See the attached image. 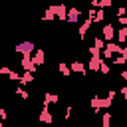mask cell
I'll return each instance as SVG.
<instances>
[{
  "label": "cell",
  "instance_id": "6da1fadb",
  "mask_svg": "<svg viewBox=\"0 0 127 127\" xmlns=\"http://www.w3.org/2000/svg\"><path fill=\"white\" fill-rule=\"evenodd\" d=\"M34 50H36V46H34V42H30V40H24V42L16 44V52L22 54V56H32Z\"/></svg>",
  "mask_w": 127,
  "mask_h": 127
},
{
  "label": "cell",
  "instance_id": "7a4b0ae2",
  "mask_svg": "<svg viewBox=\"0 0 127 127\" xmlns=\"http://www.w3.org/2000/svg\"><path fill=\"white\" fill-rule=\"evenodd\" d=\"M20 65H22V69H24V71H32V73H36V69H38V65L34 64L32 56H22Z\"/></svg>",
  "mask_w": 127,
  "mask_h": 127
},
{
  "label": "cell",
  "instance_id": "3957f363",
  "mask_svg": "<svg viewBox=\"0 0 127 127\" xmlns=\"http://www.w3.org/2000/svg\"><path fill=\"white\" fill-rule=\"evenodd\" d=\"M101 38H103L105 42H113V38H115V26H113V24H103V28H101Z\"/></svg>",
  "mask_w": 127,
  "mask_h": 127
},
{
  "label": "cell",
  "instance_id": "277c9868",
  "mask_svg": "<svg viewBox=\"0 0 127 127\" xmlns=\"http://www.w3.org/2000/svg\"><path fill=\"white\" fill-rule=\"evenodd\" d=\"M79 18H81V10L79 8H67V18H65V22L67 24H77L79 22Z\"/></svg>",
  "mask_w": 127,
  "mask_h": 127
},
{
  "label": "cell",
  "instance_id": "5b68a950",
  "mask_svg": "<svg viewBox=\"0 0 127 127\" xmlns=\"http://www.w3.org/2000/svg\"><path fill=\"white\" fill-rule=\"evenodd\" d=\"M40 123H44V125H52L54 123V115H52L50 107H42V111H40Z\"/></svg>",
  "mask_w": 127,
  "mask_h": 127
},
{
  "label": "cell",
  "instance_id": "8992f818",
  "mask_svg": "<svg viewBox=\"0 0 127 127\" xmlns=\"http://www.w3.org/2000/svg\"><path fill=\"white\" fill-rule=\"evenodd\" d=\"M52 8H54V12H56V18L62 20V22H65V18H67V8H65L64 4H52Z\"/></svg>",
  "mask_w": 127,
  "mask_h": 127
},
{
  "label": "cell",
  "instance_id": "52a82bcc",
  "mask_svg": "<svg viewBox=\"0 0 127 127\" xmlns=\"http://www.w3.org/2000/svg\"><path fill=\"white\" fill-rule=\"evenodd\" d=\"M69 69H71V73H81L83 77L87 75V67H85L83 62H71L69 64Z\"/></svg>",
  "mask_w": 127,
  "mask_h": 127
},
{
  "label": "cell",
  "instance_id": "ba28073f",
  "mask_svg": "<svg viewBox=\"0 0 127 127\" xmlns=\"http://www.w3.org/2000/svg\"><path fill=\"white\" fill-rule=\"evenodd\" d=\"M32 60H34V64H36V65H42V64H44V60H46V52H44L42 48H36V50H34V54H32Z\"/></svg>",
  "mask_w": 127,
  "mask_h": 127
},
{
  "label": "cell",
  "instance_id": "9c48e42d",
  "mask_svg": "<svg viewBox=\"0 0 127 127\" xmlns=\"http://www.w3.org/2000/svg\"><path fill=\"white\" fill-rule=\"evenodd\" d=\"M101 62H103V60H101V58H93V56H91V58H89V62H87V65H85V67H87V69H89V71H99V65H101Z\"/></svg>",
  "mask_w": 127,
  "mask_h": 127
},
{
  "label": "cell",
  "instance_id": "30bf717a",
  "mask_svg": "<svg viewBox=\"0 0 127 127\" xmlns=\"http://www.w3.org/2000/svg\"><path fill=\"white\" fill-rule=\"evenodd\" d=\"M32 81H34V73H32V71H24V73H20L18 85H30Z\"/></svg>",
  "mask_w": 127,
  "mask_h": 127
},
{
  "label": "cell",
  "instance_id": "8fae6325",
  "mask_svg": "<svg viewBox=\"0 0 127 127\" xmlns=\"http://www.w3.org/2000/svg\"><path fill=\"white\" fill-rule=\"evenodd\" d=\"M115 38H117L119 46H121V44H125V42H127V26H123V28L115 30Z\"/></svg>",
  "mask_w": 127,
  "mask_h": 127
},
{
  "label": "cell",
  "instance_id": "7c38bea8",
  "mask_svg": "<svg viewBox=\"0 0 127 127\" xmlns=\"http://www.w3.org/2000/svg\"><path fill=\"white\" fill-rule=\"evenodd\" d=\"M91 24H93V22H91V20H87V18L81 22V26H79V40H83V38H85V34H87V30L91 28Z\"/></svg>",
  "mask_w": 127,
  "mask_h": 127
},
{
  "label": "cell",
  "instance_id": "4fadbf2b",
  "mask_svg": "<svg viewBox=\"0 0 127 127\" xmlns=\"http://www.w3.org/2000/svg\"><path fill=\"white\" fill-rule=\"evenodd\" d=\"M58 101H60V97H58L56 93H46V95H44V101H42V105H44V107H48L50 103H58Z\"/></svg>",
  "mask_w": 127,
  "mask_h": 127
},
{
  "label": "cell",
  "instance_id": "5bb4252c",
  "mask_svg": "<svg viewBox=\"0 0 127 127\" xmlns=\"http://www.w3.org/2000/svg\"><path fill=\"white\" fill-rule=\"evenodd\" d=\"M91 22H95V24H103V22H105V10H103V8H97V10H95V16H93Z\"/></svg>",
  "mask_w": 127,
  "mask_h": 127
},
{
  "label": "cell",
  "instance_id": "9a60e30c",
  "mask_svg": "<svg viewBox=\"0 0 127 127\" xmlns=\"http://www.w3.org/2000/svg\"><path fill=\"white\" fill-rule=\"evenodd\" d=\"M42 20H44V22H52V20H56V12H54V8H52V6H48V8H46V12H44Z\"/></svg>",
  "mask_w": 127,
  "mask_h": 127
},
{
  "label": "cell",
  "instance_id": "2e32d148",
  "mask_svg": "<svg viewBox=\"0 0 127 127\" xmlns=\"http://www.w3.org/2000/svg\"><path fill=\"white\" fill-rule=\"evenodd\" d=\"M58 71H60V73H64L65 77H69V75H71V69H69V65H67L65 62H62V64H58Z\"/></svg>",
  "mask_w": 127,
  "mask_h": 127
},
{
  "label": "cell",
  "instance_id": "e0dca14e",
  "mask_svg": "<svg viewBox=\"0 0 127 127\" xmlns=\"http://www.w3.org/2000/svg\"><path fill=\"white\" fill-rule=\"evenodd\" d=\"M14 93H16V95H18L20 99H24V101H26V99L30 97V93H28V91H26V89H24L22 85H16V89H14Z\"/></svg>",
  "mask_w": 127,
  "mask_h": 127
},
{
  "label": "cell",
  "instance_id": "ac0fdd59",
  "mask_svg": "<svg viewBox=\"0 0 127 127\" xmlns=\"http://www.w3.org/2000/svg\"><path fill=\"white\" fill-rule=\"evenodd\" d=\"M99 71H101L103 75H107V73H111V65L103 60V62H101V65H99Z\"/></svg>",
  "mask_w": 127,
  "mask_h": 127
},
{
  "label": "cell",
  "instance_id": "d6986e66",
  "mask_svg": "<svg viewBox=\"0 0 127 127\" xmlns=\"http://www.w3.org/2000/svg\"><path fill=\"white\" fill-rule=\"evenodd\" d=\"M101 127H111V113L105 111L103 113V121H101Z\"/></svg>",
  "mask_w": 127,
  "mask_h": 127
},
{
  "label": "cell",
  "instance_id": "ffe728a7",
  "mask_svg": "<svg viewBox=\"0 0 127 127\" xmlns=\"http://www.w3.org/2000/svg\"><path fill=\"white\" fill-rule=\"evenodd\" d=\"M8 79H10V81H16V83H18V81H20V73H18V71H14V69H12V71H10V73H8Z\"/></svg>",
  "mask_w": 127,
  "mask_h": 127
},
{
  "label": "cell",
  "instance_id": "44dd1931",
  "mask_svg": "<svg viewBox=\"0 0 127 127\" xmlns=\"http://www.w3.org/2000/svg\"><path fill=\"white\" fill-rule=\"evenodd\" d=\"M111 4H113V0H99V8H103V10L109 8Z\"/></svg>",
  "mask_w": 127,
  "mask_h": 127
},
{
  "label": "cell",
  "instance_id": "7402d4cb",
  "mask_svg": "<svg viewBox=\"0 0 127 127\" xmlns=\"http://www.w3.org/2000/svg\"><path fill=\"white\" fill-rule=\"evenodd\" d=\"M127 14V6H119L117 8V18H121V16H125Z\"/></svg>",
  "mask_w": 127,
  "mask_h": 127
},
{
  "label": "cell",
  "instance_id": "603a6c76",
  "mask_svg": "<svg viewBox=\"0 0 127 127\" xmlns=\"http://www.w3.org/2000/svg\"><path fill=\"white\" fill-rule=\"evenodd\" d=\"M117 22L121 24V28H123V26H127V16H121V18H117Z\"/></svg>",
  "mask_w": 127,
  "mask_h": 127
},
{
  "label": "cell",
  "instance_id": "cb8c5ba5",
  "mask_svg": "<svg viewBox=\"0 0 127 127\" xmlns=\"http://www.w3.org/2000/svg\"><path fill=\"white\" fill-rule=\"evenodd\" d=\"M6 117H8V113H6V109H0V119H2V121H4V119H6Z\"/></svg>",
  "mask_w": 127,
  "mask_h": 127
},
{
  "label": "cell",
  "instance_id": "d4e9b609",
  "mask_svg": "<svg viewBox=\"0 0 127 127\" xmlns=\"http://www.w3.org/2000/svg\"><path fill=\"white\" fill-rule=\"evenodd\" d=\"M119 75H121L123 79H127V69H121V73H119Z\"/></svg>",
  "mask_w": 127,
  "mask_h": 127
},
{
  "label": "cell",
  "instance_id": "484cf974",
  "mask_svg": "<svg viewBox=\"0 0 127 127\" xmlns=\"http://www.w3.org/2000/svg\"><path fill=\"white\" fill-rule=\"evenodd\" d=\"M48 127H52V125H48Z\"/></svg>",
  "mask_w": 127,
  "mask_h": 127
}]
</instances>
